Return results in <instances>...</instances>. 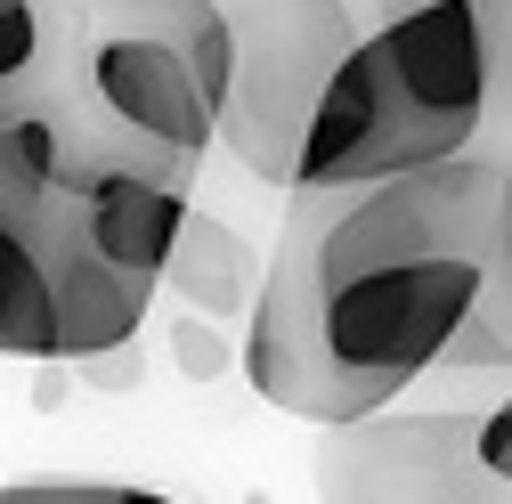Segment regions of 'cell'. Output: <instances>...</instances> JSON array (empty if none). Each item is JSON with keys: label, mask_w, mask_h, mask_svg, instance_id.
<instances>
[{"label": "cell", "mask_w": 512, "mask_h": 504, "mask_svg": "<svg viewBox=\"0 0 512 504\" xmlns=\"http://www.w3.org/2000/svg\"><path fill=\"white\" fill-rule=\"evenodd\" d=\"M512 220V155H456L407 179H374L350 196H293L285 236L301 244L309 326L326 358L399 399L415 374L447 358L496 277V244Z\"/></svg>", "instance_id": "1"}, {"label": "cell", "mask_w": 512, "mask_h": 504, "mask_svg": "<svg viewBox=\"0 0 512 504\" xmlns=\"http://www.w3.org/2000/svg\"><path fill=\"white\" fill-rule=\"evenodd\" d=\"M488 122V17L480 0H431L415 17H374L326 82L293 196H350L374 179H407L480 147Z\"/></svg>", "instance_id": "2"}, {"label": "cell", "mask_w": 512, "mask_h": 504, "mask_svg": "<svg viewBox=\"0 0 512 504\" xmlns=\"http://www.w3.org/2000/svg\"><path fill=\"white\" fill-rule=\"evenodd\" d=\"M155 285H122L90 261L66 196V90L0 122V358L74 366L139 342Z\"/></svg>", "instance_id": "3"}, {"label": "cell", "mask_w": 512, "mask_h": 504, "mask_svg": "<svg viewBox=\"0 0 512 504\" xmlns=\"http://www.w3.org/2000/svg\"><path fill=\"white\" fill-rule=\"evenodd\" d=\"M252 25H236V66H228V98L212 122V147H228L252 179L293 187V155L317 98H326L342 49L358 41L342 0H252L236 9Z\"/></svg>", "instance_id": "4"}, {"label": "cell", "mask_w": 512, "mask_h": 504, "mask_svg": "<svg viewBox=\"0 0 512 504\" xmlns=\"http://www.w3.org/2000/svg\"><path fill=\"white\" fill-rule=\"evenodd\" d=\"M74 90L122 139H139L187 171L212 155V106H204L196 74H187V49L163 17V0H122V9L90 0V25L74 49Z\"/></svg>", "instance_id": "5"}, {"label": "cell", "mask_w": 512, "mask_h": 504, "mask_svg": "<svg viewBox=\"0 0 512 504\" xmlns=\"http://www.w3.org/2000/svg\"><path fill=\"white\" fill-rule=\"evenodd\" d=\"M317 504H512L472 456V407H382L317 439Z\"/></svg>", "instance_id": "6"}, {"label": "cell", "mask_w": 512, "mask_h": 504, "mask_svg": "<svg viewBox=\"0 0 512 504\" xmlns=\"http://www.w3.org/2000/svg\"><path fill=\"white\" fill-rule=\"evenodd\" d=\"M90 0H0V122L74 82Z\"/></svg>", "instance_id": "7"}, {"label": "cell", "mask_w": 512, "mask_h": 504, "mask_svg": "<svg viewBox=\"0 0 512 504\" xmlns=\"http://www.w3.org/2000/svg\"><path fill=\"white\" fill-rule=\"evenodd\" d=\"M163 285L187 301V318H204V326L244 318L252 293H261V252H252L220 212H196V204H187V220H179V236H171V261H163Z\"/></svg>", "instance_id": "8"}, {"label": "cell", "mask_w": 512, "mask_h": 504, "mask_svg": "<svg viewBox=\"0 0 512 504\" xmlns=\"http://www.w3.org/2000/svg\"><path fill=\"white\" fill-rule=\"evenodd\" d=\"M0 504H179V496H155L131 480H17L0 488Z\"/></svg>", "instance_id": "9"}, {"label": "cell", "mask_w": 512, "mask_h": 504, "mask_svg": "<svg viewBox=\"0 0 512 504\" xmlns=\"http://www.w3.org/2000/svg\"><path fill=\"white\" fill-rule=\"evenodd\" d=\"M171 358H179L187 383H212V374H228V366H236L228 334H220V326H204V318H179V326H171Z\"/></svg>", "instance_id": "10"}, {"label": "cell", "mask_w": 512, "mask_h": 504, "mask_svg": "<svg viewBox=\"0 0 512 504\" xmlns=\"http://www.w3.org/2000/svg\"><path fill=\"white\" fill-rule=\"evenodd\" d=\"M472 456H480V472H488V480H504V488H512V399L472 407Z\"/></svg>", "instance_id": "11"}, {"label": "cell", "mask_w": 512, "mask_h": 504, "mask_svg": "<svg viewBox=\"0 0 512 504\" xmlns=\"http://www.w3.org/2000/svg\"><path fill=\"white\" fill-rule=\"evenodd\" d=\"M66 374H74V383H90V391H139L147 358H139V342H114V350H98V358H74Z\"/></svg>", "instance_id": "12"}, {"label": "cell", "mask_w": 512, "mask_h": 504, "mask_svg": "<svg viewBox=\"0 0 512 504\" xmlns=\"http://www.w3.org/2000/svg\"><path fill=\"white\" fill-rule=\"evenodd\" d=\"M66 383H74L66 366H41V407H57V399H66Z\"/></svg>", "instance_id": "13"}, {"label": "cell", "mask_w": 512, "mask_h": 504, "mask_svg": "<svg viewBox=\"0 0 512 504\" xmlns=\"http://www.w3.org/2000/svg\"><path fill=\"white\" fill-rule=\"evenodd\" d=\"M415 9H431V0H374V17H415Z\"/></svg>", "instance_id": "14"}, {"label": "cell", "mask_w": 512, "mask_h": 504, "mask_svg": "<svg viewBox=\"0 0 512 504\" xmlns=\"http://www.w3.org/2000/svg\"><path fill=\"white\" fill-rule=\"evenodd\" d=\"M244 504H277V496H269V488H244Z\"/></svg>", "instance_id": "15"}]
</instances>
